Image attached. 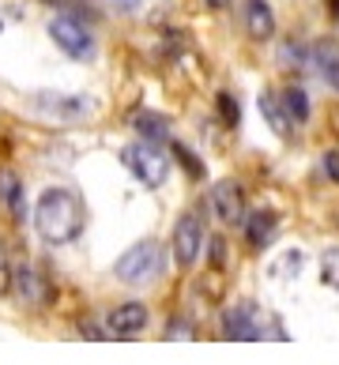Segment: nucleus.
Returning <instances> with one entry per match:
<instances>
[{
	"label": "nucleus",
	"mask_w": 339,
	"mask_h": 365,
	"mask_svg": "<svg viewBox=\"0 0 339 365\" xmlns=\"http://www.w3.org/2000/svg\"><path fill=\"white\" fill-rule=\"evenodd\" d=\"M16 282H19V297L23 302H38V297H42V282H38V275L31 272V267H23V272L16 275Z\"/></svg>",
	"instance_id": "obj_17"
},
{
	"label": "nucleus",
	"mask_w": 339,
	"mask_h": 365,
	"mask_svg": "<svg viewBox=\"0 0 339 365\" xmlns=\"http://www.w3.org/2000/svg\"><path fill=\"white\" fill-rule=\"evenodd\" d=\"M49 38L57 42L68 57H76V61H87L91 53H94V38H91V31L79 19H72V16H53V23H49Z\"/></svg>",
	"instance_id": "obj_4"
},
{
	"label": "nucleus",
	"mask_w": 339,
	"mask_h": 365,
	"mask_svg": "<svg viewBox=\"0 0 339 365\" xmlns=\"http://www.w3.org/2000/svg\"><path fill=\"white\" fill-rule=\"evenodd\" d=\"M246 31L256 42H264V38L275 34V16H271V8L264 0H246Z\"/></svg>",
	"instance_id": "obj_9"
},
{
	"label": "nucleus",
	"mask_w": 339,
	"mask_h": 365,
	"mask_svg": "<svg viewBox=\"0 0 339 365\" xmlns=\"http://www.w3.org/2000/svg\"><path fill=\"white\" fill-rule=\"evenodd\" d=\"M11 290V264H8V249L4 241H0V297Z\"/></svg>",
	"instance_id": "obj_19"
},
{
	"label": "nucleus",
	"mask_w": 339,
	"mask_h": 365,
	"mask_svg": "<svg viewBox=\"0 0 339 365\" xmlns=\"http://www.w3.org/2000/svg\"><path fill=\"white\" fill-rule=\"evenodd\" d=\"M113 272L121 282H128V287H143V282H151L158 272H162V249L158 241H140V245H132L128 252H121V260L113 264Z\"/></svg>",
	"instance_id": "obj_2"
},
{
	"label": "nucleus",
	"mask_w": 339,
	"mask_h": 365,
	"mask_svg": "<svg viewBox=\"0 0 339 365\" xmlns=\"http://www.w3.org/2000/svg\"><path fill=\"white\" fill-rule=\"evenodd\" d=\"M110 4H117V8H125V11H136V8H140V0H110Z\"/></svg>",
	"instance_id": "obj_23"
},
{
	"label": "nucleus",
	"mask_w": 339,
	"mask_h": 365,
	"mask_svg": "<svg viewBox=\"0 0 339 365\" xmlns=\"http://www.w3.org/2000/svg\"><path fill=\"white\" fill-rule=\"evenodd\" d=\"M317 64H320L324 79L339 91V53H335V46H317Z\"/></svg>",
	"instance_id": "obj_16"
},
{
	"label": "nucleus",
	"mask_w": 339,
	"mask_h": 365,
	"mask_svg": "<svg viewBox=\"0 0 339 365\" xmlns=\"http://www.w3.org/2000/svg\"><path fill=\"white\" fill-rule=\"evenodd\" d=\"M106 324H110V331H113V335H136V331H143V328H147V305H140V302L117 305Z\"/></svg>",
	"instance_id": "obj_8"
},
{
	"label": "nucleus",
	"mask_w": 339,
	"mask_h": 365,
	"mask_svg": "<svg viewBox=\"0 0 339 365\" xmlns=\"http://www.w3.org/2000/svg\"><path fill=\"white\" fill-rule=\"evenodd\" d=\"M320 279L328 282L332 290H339V249H328L320 256Z\"/></svg>",
	"instance_id": "obj_18"
},
{
	"label": "nucleus",
	"mask_w": 339,
	"mask_h": 365,
	"mask_svg": "<svg viewBox=\"0 0 339 365\" xmlns=\"http://www.w3.org/2000/svg\"><path fill=\"white\" fill-rule=\"evenodd\" d=\"M223 331L230 335V339H256V335H260V328L253 324V309L249 305L230 309V313L223 317Z\"/></svg>",
	"instance_id": "obj_11"
},
{
	"label": "nucleus",
	"mask_w": 339,
	"mask_h": 365,
	"mask_svg": "<svg viewBox=\"0 0 339 365\" xmlns=\"http://www.w3.org/2000/svg\"><path fill=\"white\" fill-rule=\"evenodd\" d=\"M279 98H283V110H287L290 120H298V125H302V120H309V98H305L302 87H287Z\"/></svg>",
	"instance_id": "obj_15"
},
{
	"label": "nucleus",
	"mask_w": 339,
	"mask_h": 365,
	"mask_svg": "<svg viewBox=\"0 0 339 365\" xmlns=\"http://www.w3.org/2000/svg\"><path fill=\"white\" fill-rule=\"evenodd\" d=\"M219 113L226 125H238V102L230 98V94H219Z\"/></svg>",
	"instance_id": "obj_20"
},
{
	"label": "nucleus",
	"mask_w": 339,
	"mask_h": 365,
	"mask_svg": "<svg viewBox=\"0 0 339 365\" xmlns=\"http://www.w3.org/2000/svg\"><path fill=\"white\" fill-rule=\"evenodd\" d=\"M320 170L328 173V181H335V185H339V155H335V151H328V155L320 158Z\"/></svg>",
	"instance_id": "obj_21"
},
{
	"label": "nucleus",
	"mask_w": 339,
	"mask_h": 365,
	"mask_svg": "<svg viewBox=\"0 0 339 365\" xmlns=\"http://www.w3.org/2000/svg\"><path fill=\"white\" fill-rule=\"evenodd\" d=\"M136 132H140V140H147V143H162L170 136L166 120H162L158 113H151V110H143L140 117H136Z\"/></svg>",
	"instance_id": "obj_14"
},
{
	"label": "nucleus",
	"mask_w": 339,
	"mask_h": 365,
	"mask_svg": "<svg viewBox=\"0 0 339 365\" xmlns=\"http://www.w3.org/2000/svg\"><path fill=\"white\" fill-rule=\"evenodd\" d=\"M34 110L42 117H49V120H64V125H72V120L91 117L94 102L91 98H76V94H34Z\"/></svg>",
	"instance_id": "obj_5"
},
{
	"label": "nucleus",
	"mask_w": 339,
	"mask_h": 365,
	"mask_svg": "<svg viewBox=\"0 0 339 365\" xmlns=\"http://www.w3.org/2000/svg\"><path fill=\"white\" fill-rule=\"evenodd\" d=\"M246 234H249L253 249H264L268 241L275 237V215H271V211H253L249 222H246Z\"/></svg>",
	"instance_id": "obj_12"
},
{
	"label": "nucleus",
	"mask_w": 339,
	"mask_h": 365,
	"mask_svg": "<svg viewBox=\"0 0 339 365\" xmlns=\"http://www.w3.org/2000/svg\"><path fill=\"white\" fill-rule=\"evenodd\" d=\"M0 211L8 219H23V185L11 170H0Z\"/></svg>",
	"instance_id": "obj_10"
},
{
	"label": "nucleus",
	"mask_w": 339,
	"mask_h": 365,
	"mask_svg": "<svg viewBox=\"0 0 339 365\" xmlns=\"http://www.w3.org/2000/svg\"><path fill=\"white\" fill-rule=\"evenodd\" d=\"M173 155H178V158L185 162V170H188V173H193V178H200V162H196L193 155H188V151H185V147H181V143H173Z\"/></svg>",
	"instance_id": "obj_22"
},
{
	"label": "nucleus",
	"mask_w": 339,
	"mask_h": 365,
	"mask_svg": "<svg viewBox=\"0 0 339 365\" xmlns=\"http://www.w3.org/2000/svg\"><path fill=\"white\" fill-rule=\"evenodd\" d=\"M211 207L219 215V222H226V226L241 222L246 219V192H241V185L238 181H219L211 188Z\"/></svg>",
	"instance_id": "obj_6"
},
{
	"label": "nucleus",
	"mask_w": 339,
	"mask_h": 365,
	"mask_svg": "<svg viewBox=\"0 0 339 365\" xmlns=\"http://www.w3.org/2000/svg\"><path fill=\"white\" fill-rule=\"evenodd\" d=\"M260 113L268 117V125L279 132V136H290V117H287V110H283V98L275 91H264L260 94Z\"/></svg>",
	"instance_id": "obj_13"
},
{
	"label": "nucleus",
	"mask_w": 339,
	"mask_h": 365,
	"mask_svg": "<svg viewBox=\"0 0 339 365\" xmlns=\"http://www.w3.org/2000/svg\"><path fill=\"white\" fill-rule=\"evenodd\" d=\"M200 245H203V226H200V219H196V215H181L178 226H173V252H178V264H181V267L196 264Z\"/></svg>",
	"instance_id": "obj_7"
},
{
	"label": "nucleus",
	"mask_w": 339,
	"mask_h": 365,
	"mask_svg": "<svg viewBox=\"0 0 339 365\" xmlns=\"http://www.w3.org/2000/svg\"><path fill=\"white\" fill-rule=\"evenodd\" d=\"M125 166L136 173V181H143L147 188H158L162 181H166V173H170V158L162 155V147L158 143H128L125 147Z\"/></svg>",
	"instance_id": "obj_3"
},
{
	"label": "nucleus",
	"mask_w": 339,
	"mask_h": 365,
	"mask_svg": "<svg viewBox=\"0 0 339 365\" xmlns=\"http://www.w3.org/2000/svg\"><path fill=\"white\" fill-rule=\"evenodd\" d=\"M208 4H211V8H215V11H223V8H226V4H230V0H208Z\"/></svg>",
	"instance_id": "obj_24"
},
{
	"label": "nucleus",
	"mask_w": 339,
	"mask_h": 365,
	"mask_svg": "<svg viewBox=\"0 0 339 365\" xmlns=\"http://www.w3.org/2000/svg\"><path fill=\"white\" fill-rule=\"evenodd\" d=\"M84 204H79L76 192L68 188H46L38 196V207H34V230L42 234L46 245H68V241L79 237L84 230Z\"/></svg>",
	"instance_id": "obj_1"
}]
</instances>
